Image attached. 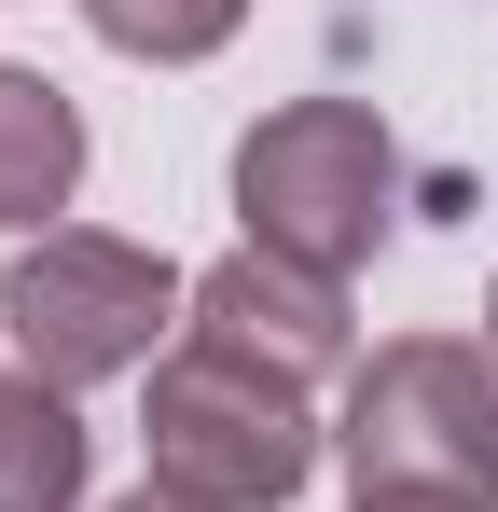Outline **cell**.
Returning a JSON list of instances; mask_svg holds the SVG:
<instances>
[{
    "mask_svg": "<svg viewBox=\"0 0 498 512\" xmlns=\"http://www.w3.org/2000/svg\"><path fill=\"white\" fill-rule=\"evenodd\" d=\"M236 222L249 250L277 263H319V277H360L374 236L402 222V153L360 97H291L236 139Z\"/></svg>",
    "mask_w": 498,
    "mask_h": 512,
    "instance_id": "6da1fadb",
    "label": "cell"
},
{
    "mask_svg": "<svg viewBox=\"0 0 498 512\" xmlns=\"http://www.w3.org/2000/svg\"><path fill=\"white\" fill-rule=\"evenodd\" d=\"M360 499H498V360L457 333H402L346 374L332 429Z\"/></svg>",
    "mask_w": 498,
    "mask_h": 512,
    "instance_id": "7a4b0ae2",
    "label": "cell"
},
{
    "mask_svg": "<svg viewBox=\"0 0 498 512\" xmlns=\"http://www.w3.org/2000/svg\"><path fill=\"white\" fill-rule=\"evenodd\" d=\"M139 443H153V485L194 499V512H277V499H305V471H319L305 388H277V374H249V360H222V346H194V333L153 374Z\"/></svg>",
    "mask_w": 498,
    "mask_h": 512,
    "instance_id": "3957f363",
    "label": "cell"
},
{
    "mask_svg": "<svg viewBox=\"0 0 498 512\" xmlns=\"http://www.w3.org/2000/svg\"><path fill=\"white\" fill-rule=\"evenodd\" d=\"M180 305H194V277H180L166 250H139V236H83V222L28 236L14 277H0V319H14V346H28V374H42V388L139 374L153 333L180 319Z\"/></svg>",
    "mask_w": 498,
    "mask_h": 512,
    "instance_id": "277c9868",
    "label": "cell"
},
{
    "mask_svg": "<svg viewBox=\"0 0 498 512\" xmlns=\"http://www.w3.org/2000/svg\"><path fill=\"white\" fill-rule=\"evenodd\" d=\"M194 346H222V360H249V374H277V388H319V374H346V277H319V263H277V250H222L208 277H194V319H180Z\"/></svg>",
    "mask_w": 498,
    "mask_h": 512,
    "instance_id": "5b68a950",
    "label": "cell"
},
{
    "mask_svg": "<svg viewBox=\"0 0 498 512\" xmlns=\"http://www.w3.org/2000/svg\"><path fill=\"white\" fill-rule=\"evenodd\" d=\"M83 194V111L42 70H0V236H56V208Z\"/></svg>",
    "mask_w": 498,
    "mask_h": 512,
    "instance_id": "8992f818",
    "label": "cell"
},
{
    "mask_svg": "<svg viewBox=\"0 0 498 512\" xmlns=\"http://www.w3.org/2000/svg\"><path fill=\"white\" fill-rule=\"evenodd\" d=\"M0 512H83V416L42 374H0Z\"/></svg>",
    "mask_w": 498,
    "mask_h": 512,
    "instance_id": "52a82bcc",
    "label": "cell"
},
{
    "mask_svg": "<svg viewBox=\"0 0 498 512\" xmlns=\"http://www.w3.org/2000/svg\"><path fill=\"white\" fill-rule=\"evenodd\" d=\"M83 14H97L111 56H153V70H194L249 28V0H83Z\"/></svg>",
    "mask_w": 498,
    "mask_h": 512,
    "instance_id": "ba28073f",
    "label": "cell"
},
{
    "mask_svg": "<svg viewBox=\"0 0 498 512\" xmlns=\"http://www.w3.org/2000/svg\"><path fill=\"white\" fill-rule=\"evenodd\" d=\"M360 512H498V499H360Z\"/></svg>",
    "mask_w": 498,
    "mask_h": 512,
    "instance_id": "9c48e42d",
    "label": "cell"
},
{
    "mask_svg": "<svg viewBox=\"0 0 498 512\" xmlns=\"http://www.w3.org/2000/svg\"><path fill=\"white\" fill-rule=\"evenodd\" d=\"M111 512H194V499H166V485H139V499H111Z\"/></svg>",
    "mask_w": 498,
    "mask_h": 512,
    "instance_id": "30bf717a",
    "label": "cell"
},
{
    "mask_svg": "<svg viewBox=\"0 0 498 512\" xmlns=\"http://www.w3.org/2000/svg\"><path fill=\"white\" fill-rule=\"evenodd\" d=\"M485 360H498V291H485Z\"/></svg>",
    "mask_w": 498,
    "mask_h": 512,
    "instance_id": "8fae6325",
    "label": "cell"
}]
</instances>
